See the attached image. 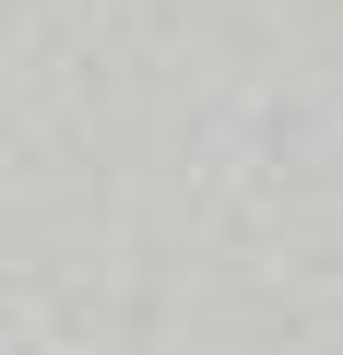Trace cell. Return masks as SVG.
I'll return each mask as SVG.
<instances>
[]
</instances>
